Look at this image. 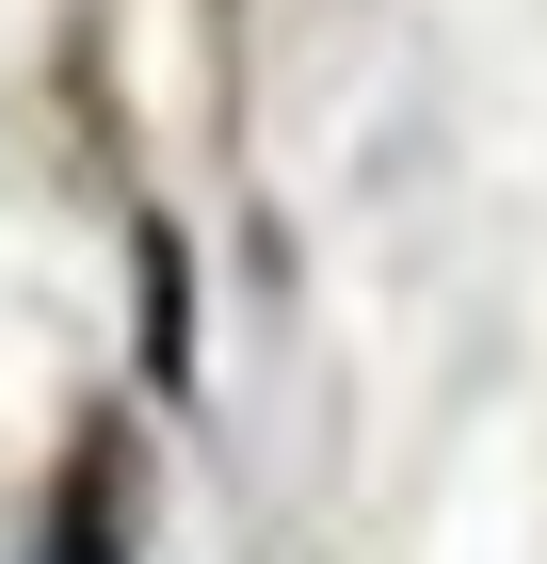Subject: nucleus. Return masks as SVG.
Returning <instances> with one entry per match:
<instances>
[{"mask_svg": "<svg viewBox=\"0 0 547 564\" xmlns=\"http://www.w3.org/2000/svg\"><path fill=\"white\" fill-rule=\"evenodd\" d=\"M145 388H194V291H177V226H145Z\"/></svg>", "mask_w": 547, "mask_h": 564, "instance_id": "obj_2", "label": "nucleus"}, {"mask_svg": "<svg viewBox=\"0 0 547 564\" xmlns=\"http://www.w3.org/2000/svg\"><path fill=\"white\" fill-rule=\"evenodd\" d=\"M33 564H129V452L113 435H81V468H65V500H48Z\"/></svg>", "mask_w": 547, "mask_h": 564, "instance_id": "obj_1", "label": "nucleus"}]
</instances>
